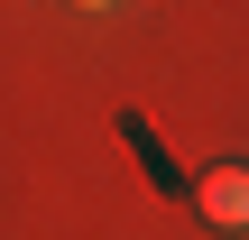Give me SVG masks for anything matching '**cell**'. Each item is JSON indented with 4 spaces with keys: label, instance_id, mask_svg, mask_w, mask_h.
<instances>
[{
    "label": "cell",
    "instance_id": "1",
    "mask_svg": "<svg viewBox=\"0 0 249 240\" xmlns=\"http://www.w3.org/2000/svg\"><path fill=\"white\" fill-rule=\"evenodd\" d=\"M194 213H203L213 231H249V166H240V157L203 166V185H194Z\"/></svg>",
    "mask_w": 249,
    "mask_h": 240
},
{
    "label": "cell",
    "instance_id": "2",
    "mask_svg": "<svg viewBox=\"0 0 249 240\" xmlns=\"http://www.w3.org/2000/svg\"><path fill=\"white\" fill-rule=\"evenodd\" d=\"M74 9H120V0H74Z\"/></svg>",
    "mask_w": 249,
    "mask_h": 240
}]
</instances>
